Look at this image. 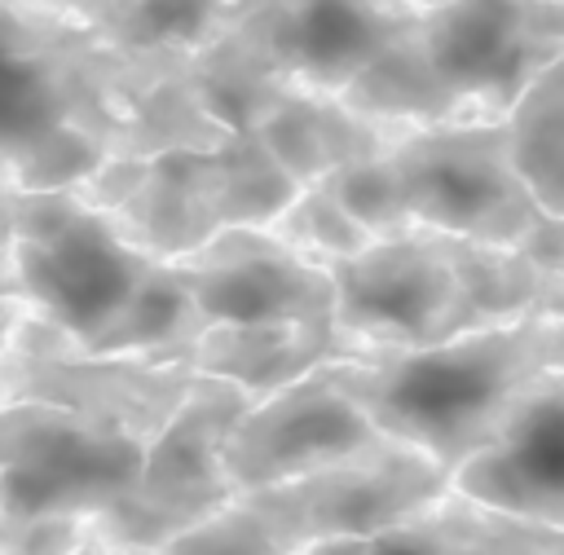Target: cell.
I'll return each instance as SVG.
<instances>
[{"mask_svg": "<svg viewBox=\"0 0 564 555\" xmlns=\"http://www.w3.org/2000/svg\"><path fill=\"white\" fill-rule=\"evenodd\" d=\"M189 75H194V88H198L203 106L225 128H256L291 92L282 79L260 70L251 57H242L225 40H212L207 48H198L189 57Z\"/></svg>", "mask_w": 564, "mask_h": 555, "instance_id": "obj_21", "label": "cell"}, {"mask_svg": "<svg viewBox=\"0 0 564 555\" xmlns=\"http://www.w3.org/2000/svg\"><path fill=\"white\" fill-rule=\"evenodd\" d=\"M0 551H97V515L4 520Z\"/></svg>", "mask_w": 564, "mask_h": 555, "instance_id": "obj_25", "label": "cell"}, {"mask_svg": "<svg viewBox=\"0 0 564 555\" xmlns=\"http://www.w3.org/2000/svg\"><path fill=\"white\" fill-rule=\"evenodd\" d=\"M48 4H57V9H66V13H75V18H84L93 31H106V26H115L137 0H48Z\"/></svg>", "mask_w": 564, "mask_h": 555, "instance_id": "obj_28", "label": "cell"}, {"mask_svg": "<svg viewBox=\"0 0 564 555\" xmlns=\"http://www.w3.org/2000/svg\"><path fill=\"white\" fill-rule=\"evenodd\" d=\"M273 233H282L286 242H295L304 255L322 260V264H335L352 251H361L375 233L339 203V194L326 185V181H313L304 185L286 207L282 216L269 225Z\"/></svg>", "mask_w": 564, "mask_h": 555, "instance_id": "obj_23", "label": "cell"}, {"mask_svg": "<svg viewBox=\"0 0 564 555\" xmlns=\"http://www.w3.org/2000/svg\"><path fill=\"white\" fill-rule=\"evenodd\" d=\"M330 357L357 352L344 335L313 330L300 322H212L189 352L194 370L234 379L256 396L278 392L282 383L317 370Z\"/></svg>", "mask_w": 564, "mask_h": 555, "instance_id": "obj_17", "label": "cell"}, {"mask_svg": "<svg viewBox=\"0 0 564 555\" xmlns=\"http://www.w3.org/2000/svg\"><path fill=\"white\" fill-rule=\"evenodd\" d=\"M176 269L212 322H300L339 335L330 269L269 225H225L176 255Z\"/></svg>", "mask_w": 564, "mask_h": 555, "instance_id": "obj_13", "label": "cell"}, {"mask_svg": "<svg viewBox=\"0 0 564 555\" xmlns=\"http://www.w3.org/2000/svg\"><path fill=\"white\" fill-rule=\"evenodd\" d=\"M419 9V0H229L216 40L286 88L344 92Z\"/></svg>", "mask_w": 564, "mask_h": 555, "instance_id": "obj_10", "label": "cell"}, {"mask_svg": "<svg viewBox=\"0 0 564 555\" xmlns=\"http://www.w3.org/2000/svg\"><path fill=\"white\" fill-rule=\"evenodd\" d=\"M256 392L198 370L189 396L145 445L132 489L97 515V551H167L176 533L225 507L238 485L225 467V440Z\"/></svg>", "mask_w": 564, "mask_h": 555, "instance_id": "obj_5", "label": "cell"}, {"mask_svg": "<svg viewBox=\"0 0 564 555\" xmlns=\"http://www.w3.org/2000/svg\"><path fill=\"white\" fill-rule=\"evenodd\" d=\"M110 220L159 260H176L203 247L216 229H225V181L216 145L150 154L141 185L110 211Z\"/></svg>", "mask_w": 564, "mask_h": 555, "instance_id": "obj_15", "label": "cell"}, {"mask_svg": "<svg viewBox=\"0 0 564 555\" xmlns=\"http://www.w3.org/2000/svg\"><path fill=\"white\" fill-rule=\"evenodd\" d=\"M454 485V471L427 449L379 436L375 445L260 489H238L264 520L273 551H370V542L423 511Z\"/></svg>", "mask_w": 564, "mask_h": 555, "instance_id": "obj_3", "label": "cell"}, {"mask_svg": "<svg viewBox=\"0 0 564 555\" xmlns=\"http://www.w3.org/2000/svg\"><path fill=\"white\" fill-rule=\"evenodd\" d=\"M419 4H432V0H419Z\"/></svg>", "mask_w": 564, "mask_h": 555, "instance_id": "obj_31", "label": "cell"}, {"mask_svg": "<svg viewBox=\"0 0 564 555\" xmlns=\"http://www.w3.org/2000/svg\"><path fill=\"white\" fill-rule=\"evenodd\" d=\"M0 529H4V502H0Z\"/></svg>", "mask_w": 564, "mask_h": 555, "instance_id": "obj_30", "label": "cell"}, {"mask_svg": "<svg viewBox=\"0 0 564 555\" xmlns=\"http://www.w3.org/2000/svg\"><path fill=\"white\" fill-rule=\"evenodd\" d=\"M370 546H410V551H564V529L494 507L485 498L463 493L449 485L441 498H432L410 520L383 529Z\"/></svg>", "mask_w": 564, "mask_h": 555, "instance_id": "obj_19", "label": "cell"}, {"mask_svg": "<svg viewBox=\"0 0 564 555\" xmlns=\"http://www.w3.org/2000/svg\"><path fill=\"white\" fill-rule=\"evenodd\" d=\"M326 269L335 278V326L357 357L454 335L458 264L449 233L410 225L401 233L370 238L361 251Z\"/></svg>", "mask_w": 564, "mask_h": 555, "instance_id": "obj_9", "label": "cell"}, {"mask_svg": "<svg viewBox=\"0 0 564 555\" xmlns=\"http://www.w3.org/2000/svg\"><path fill=\"white\" fill-rule=\"evenodd\" d=\"M256 132L264 137V145L278 154V163L300 185L322 181L339 163L392 150L397 137H401V128L361 115L339 92H313V88H291L256 123Z\"/></svg>", "mask_w": 564, "mask_h": 555, "instance_id": "obj_16", "label": "cell"}, {"mask_svg": "<svg viewBox=\"0 0 564 555\" xmlns=\"http://www.w3.org/2000/svg\"><path fill=\"white\" fill-rule=\"evenodd\" d=\"M516 247H520L538 269L564 278V211H542V216L516 238Z\"/></svg>", "mask_w": 564, "mask_h": 555, "instance_id": "obj_26", "label": "cell"}, {"mask_svg": "<svg viewBox=\"0 0 564 555\" xmlns=\"http://www.w3.org/2000/svg\"><path fill=\"white\" fill-rule=\"evenodd\" d=\"M410 40L445 119H511L564 57V0H432Z\"/></svg>", "mask_w": 564, "mask_h": 555, "instance_id": "obj_4", "label": "cell"}, {"mask_svg": "<svg viewBox=\"0 0 564 555\" xmlns=\"http://www.w3.org/2000/svg\"><path fill=\"white\" fill-rule=\"evenodd\" d=\"M410 216L423 229L516 242L546 207L516 163L511 119H454L410 128L392 145Z\"/></svg>", "mask_w": 564, "mask_h": 555, "instance_id": "obj_7", "label": "cell"}, {"mask_svg": "<svg viewBox=\"0 0 564 555\" xmlns=\"http://www.w3.org/2000/svg\"><path fill=\"white\" fill-rule=\"evenodd\" d=\"M546 370H564V317L458 330L379 357H335L339 383L370 418L449 471L498 432L511 401Z\"/></svg>", "mask_w": 564, "mask_h": 555, "instance_id": "obj_2", "label": "cell"}, {"mask_svg": "<svg viewBox=\"0 0 564 555\" xmlns=\"http://www.w3.org/2000/svg\"><path fill=\"white\" fill-rule=\"evenodd\" d=\"M454 485L564 529V370L538 374L511 401L498 432L454 467Z\"/></svg>", "mask_w": 564, "mask_h": 555, "instance_id": "obj_14", "label": "cell"}, {"mask_svg": "<svg viewBox=\"0 0 564 555\" xmlns=\"http://www.w3.org/2000/svg\"><path fill=\"white\" fill-rule=\"evenodd\" d=\"M31 313V304L26 300H13V295H0V352L9 348V339H13V330L22 326V317Z\"/></svg>", "mask_w": 564, "mask_h": 555, "instance_id": "obj_29", "label": "cell"}, {"mask_svg": "<svg viewBox=\"0 0 564 555\" xmlns=\"http://www.w3.org/2000/svg\"><path fill=\"white\" fill-rule=\"evenodd\" d=\"M339 203L375 233H401L414 225L410 216V198H405V181H401V167H397V154L392 150H379V154H366V159H352V163H339L335 172L322 176Z\"/></svg>", "mask_w": 564, "mask_h": 555, "instance_id": "obj_24", "label": "cell"}, {"mask_svg": "<svg viewBox=\"0 0 564 555\" xmlns=\"http://www.w3.org/2000/svg\"><path fill=\"white\" fill-rule=\"evenodd\" d=\"M18 436L9 463L0 467V502L4 520L31 515H101L119 502L141 463V436L119 427H101L53 401H13Z\"/></svg>", "mask_w": 564, "mask_h": 555, "instance_id": "obj_11", "label": "cell"}, {"mask_svg": "<svg viewBox=\"0 0 564 555\" xmlns=\"http://www.w3.org/2000/svg\"><path fill=\"white\" fill-rule=\"evenodd\" d=\"M0 295L22 300L18 278V185L0 181Z\"/></svg>", "mask_w": 564, "mask_h": 555, "instance_id": "obj_27", "label": "cell"}, {"mask_svg": "<svg viewBox=\"0 0 564 555\" xmlns=\"http://www.w3.org/2000/svg\"><path fill=\"white\" fill-rule=\"evenodd\" d=\"M212 326L194 286L176 269V260H154L145 278L132 286L123 308L101 326L88 352H119L145 361H189L198 335ZM194 366V361H189Z\"/></svg>", "mask_w": 564, "mask_h": 555, "instance_id": "obj_20", "label": "cell"}, {"mask_svg": "<svg viewBox=\"0 0 564 555\" xmlns=\"http://www.w3.org/2000/svg\"><path fill=\"white\" fill-rule=\"evenodd\" d=\"M185 53L110 44L48 0H0V181L75 185L110 154L220 145Z\"/></svg>", "mask_w": 564, "mask_h": 555, "instance_id": "obj_1", "label": "cell"}, {"mask_svg": "<svg viewBox=\"0 0 564 555\" xmlns=\"http://www.w3.org/2000/svg\"><path fill=\"white\" fill-rule=\"evenodd\" d=\"M458 264V330L507 326L524 317H564V278L538 269L516 242L454 238Z\"/></svg>", "mask_w": 564, "mask_h": 555, "instance_id": "obj_18", "label": "cell"}, {"mask_svg": "<svg viewBox=\"0 0 564 555\" xmlns=\"http://www.w3.org/2000/svg\"><path fill=\"white\" fill-rule=\"evenodd\" d=\"M229 0H137L115 26L101 35L119 48L137 53H185L207 48L225 26Z\"/></svg>", "mask_w": 564, "mask_h": 555, "instance_id": "obj_22", "label": "cell"}, {"mask_svg": "<svg viewBox=\"0 0 564 555\" xmlns=\"http://www.w3.org/2000/svg\"><path fill=\"white\" fill-rule=\"evenodd\" d=\"M13 401H53L101 427L154 440L189 396L198 370L189 361H145L119 352H88L66 326L40 308L22 317L0 352Z\"/></svg>", "mask_w": 564, "mask_h": 555, "instance_id": "obj_8", "label": "cell"}, {"mask_svg": "<svg viewBox=\"0 0 564 555\" xmlns=\"http://www.w3.org/2000/svg\"><path fill=\"white\" fill-rule=\"evenodd\" d=\"M154 260L159 255L141 251L110 211L84 203L70 185L18 189L22 300L79 344L101 335Z\"/></svg>", "mask_w": 564, "mask_h": 555, "instance_id": "obj_6", "label": "cell"}, {"mask_svg": "<svg viewBox=\"0 0 564 555\" xmlns=\"http://www.w3.org/2000/svg\"><path fill=\"white\" fill-rule=\"evenodd\" d=\"M388 436L370 410L339 383L335 357L247 405L225 440V467L238 489H260L322 471Z\"/></svg>", "mask_w": 564, "mask_h": 555, "instance_id": "obj_12", "label": "cell"}]
</instances>
